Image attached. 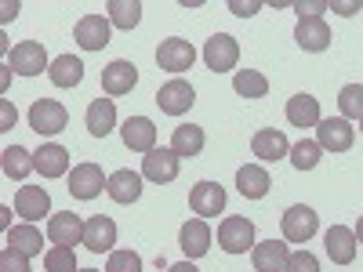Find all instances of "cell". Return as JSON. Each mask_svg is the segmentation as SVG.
Returning <instances> with one entry per match:
<instances>
[{"mask_svg":"<svg viewBox=\"0 0 363 272\" xmlns=\"http://www.w3.org/2000/svg\"><path fill=\"white\" fill-rule=\"evenodd\" d=\"M218 247L225 254H247L255 251V222L244 215H229L218 225Z\"/></svg>","mask_w":363,"mask_h":272,"instance_id":"obj_1","label":"cell"},{"mask_svg":"<svg viewBox=\"0 0 363 272\" xmlns=\"http://www.w3.org/2000/svg\"><path fill=\"white\" fill-rule=\"evenodd\" d=\"M284 239L287 244H309V239L316 236V229H320V215L313 207H306V203H294V207H287L284 210Z\"/></svg>","mask_w":363,"mask_h":272,"instance_id":"obj_2","label":"cell"},{"mask_svg":"<svg viewBox=\"0 0 363 272\" xmlns=\"http://www.w3.org/2000/svg\"><path fill=\"white\" fill-rule=\"evenodd\" d=\"M66 124H69V109L55 98H40L29 109V128L37 135H58V131H66Z\"/></svg>","mask_w":363,"mask_h":272,"instance_id":"obj_3","label":"cell"},{"mask_svg":"<svg viewBox=\"0 0 363 272\" xmlns=\"http://www.w3.org/2000/svg\"><path fill=\"white\" fill-rule=\"evenodd\" d=\"M316 142H320V149H327V153H349L352 142H356V128L342 116H327V120L316 124Z\"/></svg>","mask_w":363,"mask_h":272,"instance_id":"obj_4","label":"cell"},{"mask_svg":"<svg viewBox=\"0 0 363 272\" xmlns=\"http://www.w3.org/2000/svg\"><path fill=\"white\" fill-rule=\"evenodd\" d=\"M193 62H196V47L189 44V40H182V37H167L160 47H157V66L164 69V73H186V69H193Z\"/></svg>","mask_w":363,"mask_h":272,"instance_id":"obj_5","label":"cell"},{"mask_svg":"<svg viewBox=\"0 0 363 272\" xmlns=\"http://www.w3.org/2000/svg\"><path fill=\"white\" fill-rule=\"evenodd\" d=\"M8 69H15V73H22V76H37V73L51 69L44 44H37V40H22V44H15L11 55H8Z\"/></svg>","mask_w":363,"mask_h":272,"instance_id":"obj_6","label":"cell"},{"mask_svg":"<svg viewBox=\"0 0 363 272\" xmlns=\"http://www.w3.org/2000/svg\"><path fill=\"white\" fill-rule=\"evenodd\" d=\"M109 186V178L102 174V167L99 164H77L73 171H69V196H77V200H95V196H102V189Z\"/></svg>","mask_w":363,"mask_h":272,"instance_id":"obj_7","label":"cell"},{"mask_svg":"<svg viewBox=\"0 0 363 272\" xmlns=\"http://www.w3.org/2000/svg\"><path fill=\"white\" fill-rule=\"evenodd\" d=\"M203 62L211 73H229L236 69L240 62V44L229 37V33H215L207 44H203Z\"/></svg>","mask_w":363,"mask_h":272,"instance_id":"obj_8","label":"cell"},{"mask_svg":"<svg viewBox=\"0 0 363 272\" xmlns=\"http://www.w3.org/2000/svg\"><path fill=\"white\" fill-rule=\"evenodd\" d=\"M189 207L196 218H218L225 210V189L218 186V181H196V186L189 189Z\"/></svg>","mask_w":363,"mask_h":272,"instance_id":"obj_9","label":"cell"},{"mask_svg":"<svg viewBox=\"0 0 363 272\" xmlns=\"http://www.w3.org/2000/svg\"><path fill=\"white\" fill-rule=\"evenodd\" d=\"M193 102H196V91H193V84H186V80H167L160 91H157V106H160V113H167V116H182V113H189L193 109Z\"/></svg>","mask_w":363,"mask_h":272,"instance_id":"obj_10","label":"cell"},{"mask_svg":"<svg viewBox=\"0 0 363 272\" xmlns=\"http://www.w3.org/2000/svg\"><path fill=\"white\" fill-rule=\"evenodd\" d=\"M48 239H51L55 247L84 244V218L73 215V210H58V215L48 218Z\"/></svg>","mask_w":363,"mask_h":272,"instance_id":"obj_11","label":"cell"},{"mask_svg":"<svg viewBox=\"0 0 363 272\" xmlns=\"http://www.w3.org/2000/svg\"><path fill=\"white\" fill-rule=\"evenodd\" d=\"M178 157H174V149H153V153H145L142 157V178L149 181H157V186H167V181L178 178Z\"/></svg>","mask_w":363,"mask_h":272,"instance_id":"obj_12","label":"cell"},{"mask_svg":"<svg viewBox=\"0 0 363 272\" xmlns=\"http://www.w3.org/2000/svg\"><path fill=\"white\" fill-rule=\"evenodd\" d=\"M120 135H124V145L135 149V153H153L157 149V124L149 116H128Z\"/></svg>","mask_w":363,"mask_h":272,"instance_id":"obj_13","label":"cell"},{"mask_svg":"<svg viewBox=\"0 0 363 272\" xmlns=\"http://www.w3.org/2000/svg\"><path fill=\"white\" fill-rule=\"evenodd\" d=\"M109 33H113V22L109 18H102V15H84L80 22H77V44L84 47V51H102L106 44H109Z\"/></svg>","mask_w":363,"mask_h":272,"instance_id":"obj_14","label":"cell"},{"mask_svg":"<svg viewBox=\"0 0 363 272\" xmlns=\"http://www.w3.org/2000/svg\"><path fill=\"white\" fill-rule=\"evenodd\" d=\"M251 149H255V157L265 160V164H277V160L291 157V142H287V135L277 131V128H262V131H255Z\"/></svg>","mask_w":363,"mask_h":272,"instance_id":"obj_15","label":"cell"},{"mask_svg":"<svg viewBox=\"0 0 363 272\" xmlns=\"http://www.w3.org/2000/svg\"><path fill=\"white\" fill-rule=\"evenodd\" d=\"M251 261H255V272H287L291 251L284 239H262L251 251Z\"/></svg>","mask_w":363,"mask_h":272,"instance_id":"obj_16","label":"cell"},{"mask_svg":"<svg viewBox=\"0 0 363 272\" xmlns=\"http://www.w3.org/2000/svg\"><path fill=\"white\" fill-rule=\"evenodd\" d=\"M356 244H359L356 232L345 229V225H330L327 236H323V247H327V254H330L335 265H352L356 261Z\"/></svg>","mask_w":363,"mask_h":272,"instance_id":"obj_17","label":"cell"},{"mask_svg":"<svg viewBox=\"0 0 363 272\" xmlns=\"http://www.w3.org/2000/svg\"><path fill=\"white\" fill-rule=\"evenodd\" d=\"M138 84V69L135 62H124V58H116V62H109L102 69V91L106 95H131V87Z\"/></svg>","mask_w":363,"mask_h":272,"instance_id":"obj_18","label":"cell"},{"mask_svg":"<svg viewBox=\"0 0 363 272\" xmlns=\"http://www.w3.org/2000/svg\"><path fill=\"white\" fill-rule=\"evenodd\" d=\"M51 210V196L44 186H22L15 193V215H22L26 222H40Z\"/></svg>","mask_w":363,"mask_h":272,"instance_id":"obj_19","label":"cell"},{"mask_svg":"<svg viewBox=\"0 0 363 272\" xmlns=\"http://www.w3.org/2000/svg\"><path fill=\"white\" fill-rule=\"evenodd\" d=\"M113 244H116V222L113 218L95 215V218L84 222V247L87 251L102 254V251H113Z\"/></svg>","mask_w":363,"mask_h":272,"instance_id":"obj_20","label":"cell"},{"mask_svg":"<svg viewBox=\"0 0 363 272\" xmlns=\"http://www.w3.org/2000/svg\"><path fill=\"white\" fill-rule=\"evenodd\" d=\"M294 40L301 51H327L330 47V26L323 18H298Z\"/></svg>","mask_w":363,"mask_h":272,"instance_id":"obj_21","label":"cell"},{"mask_svg":"<svg viewBox=\"0 0 363 272\" xmlns=\"http://www.w3.org/2000/svg\"><path fill=\"white\" fill-rule=\"evenodd\" d=\"M33 164H37V174L40 178H62L69 174V149L66 145H40L33 153Z\"/></svg>","mask_w":363,"mask_h":272,"instance_id":"obj_22","label":"cell"},{"mask_svg":"<svg viewBox=\"0 0 363 272\" xmlns=\"http://www.w3.org/2000/svg\"><path fill=\"white\" fill-rule=\"evenodd\" d=\"M236 189H240V196H244V200H262V196L272 189V178H269L265 167L244 164V167L236 171Z\"/></svg>","mask_w":363,"mask_h":272,"instance_id":"obj_23","label":"cell"},{"mask_svg":"<svg viewBox=\"0 0 363 272\" xmlns=\"http://www.w3.org/2000/svg\"><path fill=\"white\" fill-rule=\"evenodd\" d=\"M106 193H109L113 203H135V200L142 196V174H135V171H128V167L113 171Z\"/></svg>","mask_w":363,"mask_h":272,"instance_id":"obj_24","label":"cell"},{"mask_svg":"<svg viewBox=\"0 0 363 272\" xmlns=\"http://www.w3.org/2000/svg\"><path fill=\"white\" fill-rule=\"evenodd\" d=\"M178 239H182V251H186L189 261H193V258H203V254L211 251V229H207L203 218L186 222V225H182V232H178Z\"/></svg>","mask_w":363,"mask_h":272,"instance_id":"obj_25","label":"cell"},{"mask_svg":"<svg viewBox=\"0 0 363 272\" xmlns=\"http://www.w3.org/2000/svg\"><path fill=\"white\" fill-rule=\"evenodd\" d=\"M203 142H207V135H203V128H196V124H182V128H174V135H171V149H174L178 160L200 157V153H203Z\"/></svg>","mask_w":363,"mask_h":272,"instance_id":"obj_26","label":"cell"},{"mask_svg":"<svg viewBox=\"0 0 363 272\" xmlns=\"http://www.w3.org/2000/svg\"><path fill=\"white\" fill-rule=\"evenodd\" d=\"M84 124H87V131L95 138H106L116 128V106H113V98H95V102H91Z\"/></svg>","mask_w":363,"mask_h":272,"instance_id":"obj_27","label":"cell"},{"mask_svg":"<svg viewBox=\"0 0 363 272\" xmlns=\"http://www.w3.org/2000/svg\"><path fill=\"white\" fill-rule=\"evenodd\" d=\"M287 120L294 128H316L320 124V98H313V95H294V98H287Z\"/></svg>","mask_w":363,"mask_h":272,"instance_id":"obj_28","label":"cell"},{"mask_svg":"<svg viewBox=\"0 0 363 272\" xmlns=\"http://www.w3.org/2000/svg\"><path fill=\"white\" fill-rule=\"evenodd\" d=\"M8 247L22 251L26 258H37V254H44V236H40V229H37L33 222L11 225V229H8Z\"/></svg>","mask_w":363,"mask_h":272,"instance_id":"obj_29","label":"cell"},{"mask_svg":"<svg viewBox=\"0 0 363 272\" xmlns=\"http://www.w3.org/2000/svg\"><path fill=\"white\" fill-rule=\"evenodd\" d=\"M48 76H51L55 87H77L84 80V62L73 58V55H58L51 62V69H48Z\"/></svg>","mask_w":363,"mask_h":272,"instance_id":"obj_30","label":"cell"},{"mask_svg":"<svg viewBox=\"0 0 363 272\" xmlns=\"http://www.w3.org/2000/svg\"><path fill=\"white\" fill-rule=\"evenodd\" d=\"M0 167H4V174H8L11 181H22L29 171H37L33 153H29V149H22V145H8L4 153H0Z\"/></svg>","mask_w":363,"mask_h":272,"instance_id":"obj_31","label":"cell"},{"mask_svg":"<svg viewBox=\"0 0 363 272\" xmlns=\"http://www.w3.org/2000/svg\"><path fill=\"white\" fill-rule=\"evenodd\" d=\"M106 11H109V22L116 26V29H131L138 26V18H142V4L138 0H109L106 4Z\"/></svg>","mask_w":363,"mask_h":272,"instance_id":"obj_32","label":"cell"},{"mask_svg":"<svg viewBox=\"0 0 363 272\" xmlns=\"http://www.w3.org/2000/svg\"><path fill=\"white\" fill-rule=\"evenodd\" d=\"M233 87H236L240 98H265V95H269V80H265L258 69H240V73L233 76Z\"/></svg>","mask_w":363,"mask_h":272,"instance_id":"obj_33","label":"cell"},{"mask_svg":"<svg viewBox=\"0 0 363 272\" xmlns=\"http://www.w3.org/2000/svg\"><path fill=\"white\" fill-rule=\"evenodd\" d=\"M320 153H323V149H320V142H313V138H301L298 145H291V164L298 167V171H313L316 164H320Z\"/></svg>","mask_w":363,"mask_h":272,"instance_id":"obj_34","label":"cell"},{"mask_svg":"<svg viewBox=\"0 0 363 272\" xmlns=\"http://www.w3.org/2000/svg\"><path fill=\"white\" fill-rule=\"evenodd\" d=\"M342 120H363V84H345L338 95Z\"/></svg>","mask_w":363,"mask_h":272,"instance_id":"obj_35","label":"cell"},{"mask_svg":"<svg viewBox=\"0 0 363 272\" xmlns=\"http://www.w3.org/2000/svg\"><path fill=\"white\" fill-rule=\"evenodd\" d=\"M44 268H48V272H80L73 247H51V251L44 254Z\"/></svg>","mask_w":363,"mask_h":272,"instance_id":"obj_36","label":"cell"},{"mask_svg":"<svg viewBox=\"0 0 363 272\" xmlns=\"http://www.w3.org/2000/svg\"><path fill=\"white\" fill-rule=\"evenodd\" d=\"M106 272H142V258L135 251H109Z\"/></svg>","mask_w":363,"mask_h":272,"instance_id":"obj_37","label":"cell"},{"mask_svg":"<svg viewBox=\"0 0 363 272\" xmlns=\"http://www.w3.org/2000/svg\"><path fill=\"white\" fill-rule=\"evenodd\" d=\"M0 272H33L29 268V258L15 247H4L0 251Z\"/></svg>","mask_w":363,"mask_h":272,"instance_id":"obj_38","label":"cell"},{"mask_svg":"<svg viewBox=\"0 0 363 272\" xmlns=\"http://www.w3.org/2000/svg\"><path fill=\"white\" fill-rule=\"evenodd\" d=\"M287 272H320V261L309 251H294L291 261H287Z\"/></svg>","mask_w":363,"mask_h":272,"instance_id":"obj_39","label":"cell"},{"mask_svg":"<svg viewBox=\"0 0 363 272\" xmlns=\"http://www.w3.org/2000/svg\"><path fill=\"white\" fill-rule=\"evenodd\" d=\"M298 11V18H320V11H327L330 4L327 0H298V4H291Z\"/></svg>","mask_w":363,"mask_h":272,"instance_id":"obj_40","label":"cell"},{"mask_svg":"<svg viewBox=\"0 0 363 272\" xmlns=\"http://www.w3.org/2000/svg\"><path fill=\"white\" fill-rule=\"evenodd\" d=\"M229 11L240 15V18H251L255 11H262V4H258V0H247V4H244V0H229Z\"/></svg>","mask_w":363,"mask_h":272,"instance_id":"obj_41","label":"cell"},{"mask_svg":"<svg viewBox=\"0 0 363 272\" xmlns=\"http://www.w3.org/2000/svg\"><path fill=\"white\" fill-rule=\"evenodd\" d=\"M11 128H15V106L0 102V131H11Z\"/></svg>","mask_w":363,"mask_h":272,"instance_id":"obj_42","label":"cell"},{"mask_svg":"<svg viewBox=\"0 0 363 272\" xmlns=\"http://www.w3.org/2000/svg\"><path fill=\"white\" fill-rule=\"evenodd\" d=\"M359 8H363L359 0H335V4H330V11H338V15H345V18H349V15H356Z\"/></svg>","mask_w":363,"mask_h":272,"instance_id":"obj_43","label":"cell"},{"mask_svg":"<svg viewBox=\"0 0 363 272\" xmlns=\"http://www.w3.org/2000/svg\"><path fill=\"white\" fill-rule=\"evenodd\" d=\"M167 272H200L193 261H178V265H167Z\"/></svg>","mask_w":363,"mask_h":272,"instance_id":"obj_44","label":"cell"},{"mask_svg":"<svg viewBox=\"0 0 363 272\" xmlns=\"http://www.w3.org/2000/svg\"><path fill=\"white\" fill-rule=\"evenodd\" d=\"M18 15V4H11V0H8V4H4V15H0V18H4V22H11Z\"/></svg>","mask_w":363,"mask_h":272,"instance_id":"obj_45","label":"cell"},{"mask_svg":"<svg viewBox=\"0 0 363 272\" xmlns=\"http://www.w3.org/2000/svg\"><path fill=\"white\" fill-rule=\"evenodd\" d=\"M0 225L11 229V207H0Z\"/></svg>","mask_w":363,"mask_h":272,"instance_id":"obj_46","label":"cell"},{"mask_svg":"<svg viewBox=\"0 0 363 272\" xmlns=\"http://www.w3.org/2000/svg\"><path fill=\"white\" fill-rule=\"evenodd\" d=\"M352 232H356V239L363 244V215H359V222H356V229H352Z\"/></svg>","mask_w":363,"mask_h":272,"instance_id":"obj_47","label":"cell"},{"mask_svg":"<svg viewBox=\"0 0 363 272\" xmlns=\"http://www.w3.org/2000/svg\"><path fill=\"white\" fill-rule=\"evenodd\" d=\"M80 272H99V268H80Z\"/></svg>","mask_w":363,"mask_h":272,"instance_id":"obj_48","label":"cell"},{"mask_svg":"<svg viewBox=\"0 0 363 272\" xmlns=\"http://www.w3.org/2000/svg\"><path fill=\"white\" fill-rule=\"evenodd\" d=\"M359 124H363V120H359Z\"/></svg>","mask_w":363,"mask_h":272,"instance_id":"obj_49","label":"cell"}]
</instances>
